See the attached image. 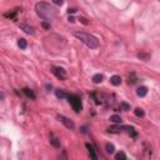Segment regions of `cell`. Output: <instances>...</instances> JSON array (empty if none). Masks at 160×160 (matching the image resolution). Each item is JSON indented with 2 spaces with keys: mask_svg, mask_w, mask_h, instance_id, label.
Instances as JSON below:
<instances>
[{
  "mask_svg": "<svg viewBox=\"0 0 160 160\" xmlns=\"http://www.w3.org/2000/svg\"><path fill=\"white\" fill-rule=\"evenodd\" d=\"M35 11L40 18L46 20V21H50L58 16V10H56V8H54L53 5L48 4V3H44V1L36 3Z\"/></svg>",
  "mask_w": 160,
  "mask_h": 160,
  "instance_id": "obj_1",
  "label": "cell"
},
{
  "mask_svg": "<svg viewBox=\"0 0 160 160\" xmlns=\"http://www.w3.org/2000/svg\"><path fill=\"white\" fill-rule=\"evenodd\" d=\"M74 36L78 38L81 43H84L88 48H90V49H98L100 46L98 38H95L94 35H92V34H88L85 31H75Z\"/></svg>",
  "mask_w": 160,
  "mask_h": 160,
  "instance_id": "obj_2",
  "label": "cell"
},
{
  "mask_svg": "<svg viewBox=\"0 0 160 160\" xmlns=\"http://www.w3.org/2000/svg\"><path fill=\"white\" fill-rule=\"evenodd\" d=\"M68 101L70 103L71 106H73L75 113H80L81 111L83 105H81V99H80L79 95H76V94H70V95H68Z\"/></svg>",
  "mask_w": 160,
  "mask_h": 160,
  "instance_id": "obj_3",
  "label": "cell"
},
{
  "mask_svg": "<svg viewBox=\"0 0 160 160\" xmlns=\"http://www.w3.org/2000/svg\"><path fill=\"white\" fill-rule=\"evenodd\" d=\"M58 120L60 121V123L64 124V125H65V128H68V129H71V130H73L74 128H75L74 121H73V120H70V119L67 118V117H64V115H58Z\"/></svg>",
  "mask_w": 160,
  "mask_h": 160,
  "instance_id": "obj_4",
  "label": "cell"
},
{
  "mask_svg": "<svg viewBox=\"0 0 160 160\" xmlns=\"http://www.w3.org/2000/svg\"><path fill=\"white\" fill-rule=\"evenodd\" d=\"M53 74L60 80L67 79V71H65L63 68H60V67H54L53 68Z\"/></svg>",
  "mask_w": 160,
  "mask_h": 160,
  "instance_id": "obj_5",
  "label": "cell"
},
{
  "mask_svg": "<svg viewBox=\"0 0 160 160\" xmlns=\"http://www.w3.org/2000/svg\"><path fill=\"white\" fill-rule=\"evenodd\" d=\"M128 126H123V125H120L119 126V124H117V125H113V126H110V128H108V133H111V134H119V133H121L123 130H125Z\"/></svg>",
  "mask_w": 160,
  "mask_h": 160,
  "instance_id": "obj_6",
  "label": "cell"
},
{
  "mask_svg": "<svg viewBox=\"0 0 160 160\" xmlns=\"http://www.w3.org/2000/svg\"><path fill=\"white\" fill-rule=\"evenodd\" d=\"M19 26H20V29L23 30V31H25V33H26V34H30V35H33V34L35 33V29H34L33 26H30L29 24L21 23L20 25H19Z\"/></svg>",
  "mask_w": 160,
  "mask_h": 160,
  "instance_id": "obj_7",
  "label": "cell"
},
{
  "mask_svg": "<svg viewBox=\"0 0 160 160\" xmlns=\"http://www.w3.org/2000/svg\"><path fill=\"white\" fill-rule=\"evenodd\" d=\"M144 158L145 159H150L153 158V150H151V146L149 144L144 143Z\"/></svg>",
  "mask_w": 160,
  "mask_h": 160,
  "instance_id": "obj_8",
  "label": "cell"
},
{
  "mask_svg": "<svg viewBox=\"0 0 160 160\" xmlns=\"http://www.w3.org/2000/svg\"><path fill=\"white\" fill-rule=\"evenodd\" d=\"M86 149H88V153H89V155H90V158L92 159H94V160H96L98 159V155H96V153H95V148L92 145V144H89L88 143L86 144Z\"/></svg>",
  "mask_w": 160,
  "mask_h": 160,
  "instance_id": "obj_9",
  "label": "cell"
},
{
  "mask_svg": "<svg viewBox=\"0 0 160 160\" xmlns=\"http://www.w3.org/2000/svg\"><path fill=\"white\" fill-rule=\"evenodd\" d=\"M19 11H20V9H15V10H13V11L4 13V16L8 18V19H16V15H18Z\"/></svg>",
  "mask_w": 160,
  "mask_h": 160,
  "instance_id": "obj_10",
  "label": "cell"
},
{
  "mask_svg": "<svg viewBox=\"0 0 160 160\" xmlns=\"http://www.w3.org/2000/svg\"><path fill=\"white\" fill-rule=\"evenodd\" d=\"M110 83L113 84L114 86H119L121 84V78L119 75H114V76L110 78Z\"/></svg>",
  "mask_w": 160,
  "mask_h": 160,
  "instance_id": "obj_11",
  "label": "cell"
},
{
  "mask_svg": "<svg viewBox=\"0 0 160 160\" xmlns=\"http://www.w3.org/2000/svg\"><path fill=\"white\" fill-rule=\"evenodd\" d=\"M136 94H138V96H140V98H144V96H146V94H148V88L140 86L139 89L136 90Z\"/></svg>",
  "mask_w": 160,
  "mask_h": 160,
  "instance_id": "obj_12",
  "label": "cell"
},
{
  "mask_svg": "<svg viewBox=\"0 0 160 160\" xmlns=\"http://www.w3.org/2000/svg\"><path fill=\"white\" fill-rule=\"evenodd\" d=\"M23 93L28 96V98H30V99H35V94H34V92H33L31 89H29V88H24V89H23Z\"/></svg>",
  "mask_w": 160,
  "mask_h": 160,
  "instance_id": "obj_13",
  "label": "cell"
},
{
  "mask_svg": "<svg viewBox=\"0 0 160 160\" xmlns=\"http://www.w3.org/2000/svg\"><path fill=\"white\" fill-rule=\"evenodd\" d=\"M50 144H51L54 148H60V140L56 139L54 135H51V138H50Z\"/></svg>",
  "mask_w": 160,
  "mask_h": 160,
  "instance_id": "obj_14",
  "label": "cell"
},
{
  "mask_svg": "<svg viewBox=\"0 0 160 160\" xmlns=\"http://www.w3.org/2000/svg\"><path fill=\"white\" fill-rule=\"evenodd\" d=\"M55 95H56V98L58 99H64L65 96H68L67 93H65L63 89H56L55 90Z\"/></svg>",
  "mask_w": 160,
  "mask_h": 160,
  "instance_id": "obj_15",
  "label": "cell"
},
{
  "mask_svg": "<svg viewBox=\"0 0 160 160\" xmlns=\"http://www.w3.org/2000/svg\"><path fill=\"white\" fill-rule=\"evenodd\" d=\"M103 79H104V76H103V75L101 74H95V75H94V76H93V83L94 84H100V83H101V81H103Z\"/></svg>",
  "mask_w": 160,
  "mask_h": 160,
  "instance_id": "obj_16",
  "label": "cell"
},
{
  "mask_svg": "<svg viewBox=\"0 0 160 160\" xmlns=\"http://www.w3.org/2000/svg\"><path fill=\"white\" fill-rule=\"evenodd\" d=\"M105 150H106L108 154H114L115 153V146L113 145V144L108 143V144H105Z\"/></svg>",
  "mask_w": 160,
  "mask_h": 160,
  "instance_id": "obj_17",
  "label": "cell"
},
{
  "mask_svg": "<svg viewBox=\"0 0 160 160\" xmlns=\"http://www.w3.org/2000/svg\"><path fill=\"white\" fill-rule=\"evenodd\" d=\"M138 58H139L140 60L148 61L150 59V54H148V53H139V54H138Z\"/></svg>",
  "mask_w": 160,
  "mask_h": 160,
  "instance_id": "obj_18",
  "label": "cell"
},
{
  "mask_svg": "<svg viewBox=\"0 0 160 160\" xmlns=\"http://www.w3.org/2000/svg\"><path fill=\"white\" fill-rule=\"evenodd\" d=\"M18 45H19V48L20 49H26V46H28V43H26V40L25 39H19V41H18Z\"/></svg>",
  "mask_w": 160,
  "mask_h": 160,
  "instance_id": "obj_19",
  "label": "cell"
},
{
  "mask_svg": "<svg viewBox=\"0 0 160 160\" xmlns=\"http://www.w3.org/2000/svg\"><path fill=\"white\" fill-rule=\"evenodd\" d=\"M110 121H113L114 124H121V118L119 115H113L110 117Z\"/></svg>",
  "mask_w": 160,
  "mask_h": 160,
  "instance_id": "obj_20",
  "label": "cell"
},
{
  "mask_svg": "<svg viewBox=\"0 0 160 160\" xmlns=\"http://www.w3.org/2000/svg\"><path fill=\"white\" fill-rule=\"evenodd\" d=\"M134 113H135V115L138 118H143L144 115H145V113H144L143 109H140V108H136L135 110H134Z\"/></svg>",
  "mask_w": 160,
  "mask_h": 160,
  "instance_id": "obj_21",
  "label": "cell"
},
{
  "mask_svg": "<svg viewBox=\"0 0 160 160\" xmlns=\"http://www.w3.org/2000/svg\"><path fill=\"white\" fill-rule=\"evenodd\" d=\"M115 159L117 160H120V159L126 160V155H125L123 151H120V153H118V154H115Z\"/></svg>",
  "mask_w": 160,
  "mask_h": 160,
  "instance_id": "obj_22",
  "label": "cell"
},
{
  "mask_svg": "<svg viewBox=\"0 0 160 160\" xmlns=\"http://www.w3.org/2000/svg\"><path fill=\"white\" fill-rule=\"evenodd\" d=\"M136 83V78H135V74H131L129 76V84H131V85H134V84Z\"/></svg>",
  "mask_w": 160,
  "mask_h": 160,
  "instance_id": "obj_23",
  "label": "cell"
},
{
  "mask_svg": "<svg viewBox=\"0 0 160 160\" xmlns=\"http://www.w3.org/2000/svg\"><path fill=\"white\" fill-rule=\"evenodd\" d=\"M41 26L44 28V29H50V21L48 23V21H46V20H44L43 23H41Z\"/></svg>",
  "mask_w": 160,
  "mask_h": 160,
  "instance_id": "obj_24",
  "label": "cell"
},
{
  "mask_svg": "<svg viewBox=\"0 0 160 160\" xmlns=\"http://www.w3.org/2000/svg\"><path fill=\"white\" fill-rule=\"evenodd\" d=\"M121 108H123L124 110H130V105L125 104V103H121Z\"/></svg>",
  "mask_w": 160,
  "mask_h": 160,
  "instance_id": "obj_25",
  "label": "cell"
},
{
  "mask_svg": "<svg viewBox=\"0 0 160 160\" xmlns=\"http://www.w3.org/2000/svg\"><path fill=\"white\" fill-rule=\"evenodd\" d=\"M53 1H54V4H56V5H63L64 4V0H53Z\"/></svg>",
  "mask_w": 160,
  "mask_h": 160,
  "instance_id": "obj_26",
  "label": "cell"
},
{
  "mask_svg": "<svg viewBox=\"0 0 160 160\" xmlns=\"http://www.w3.org/2000/svg\"><path fill=\"white\" fill-rule=\"evenodd\" d=\"M80 21H81V23H83V24H85V25H88V24H89L85 18H80Z\"/></svg>",
  "mask_w": 160,
  "mask_h": 160,
  "instance_id": "obj_27",
  "label": "cell"
},
{
  "mask_svg": "<svg viewBox=\"0 0 160 160\" xmlns=\"http://www.w3.org/2000/svg\"><path fill=\"white\" fill-rule=\"evenodd\" d=\"M75 11H76V9H68V13H69V14H74Z\"/></svg>",
  "mask_w": 160,
  "mask_h": 160,
  "instance_id": "obj_28",
  "label": "cell"
},
{
  "mask_svg": "<svg viewBox=\"0 0 160 160\" xmlns=\"http://www.w3.org/2000/svg\"><path fill=\"white\" fill-rule=\"evenodd\" d=\"M69 21H71V23H74V21H75V19H74L73 16H69Z\"/></svg>",
  "mask_w": 160,
  "mask_h": 160,
  "instance_id": "obj_29",
  "label": "cell"
},
{
  "mask_svg": "<svg viewBox=\"0 0 160 160\" xmlns=\"http://www.w3.org/2000/svg\"><path fill=\"white\" fill-rule=\"evenodd\" d=\"M159 1H160V0H159Z\"/></svg>",
  "mask_w": 160,
  "mask_h": 160,
  "instance_id": "obj_30",
  "label": "cell"
}]
</instances>
